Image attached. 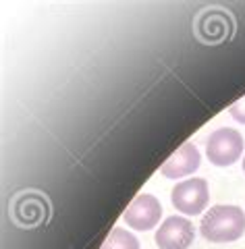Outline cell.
<instances>
[{
  "mask_svg": "<svg viewBox=\"0 0 245 249\" xmlns=\"http://www.w3.org/2000/svg\"><path fill=\"white\" fill-rule=\"evenodd\" d=\"M170 201L177 212L185 216H197L206 210L210 201V189L204 178H189L177 183L170 191Z\"/></svg>",
  "mask_w": 245,
  "mask_h": 249,
  "instance_id": "cell-3",
  "label": "cell"
},
{
  "mask_svg": "<svg viewBox=\"0 0 245 249\" xmlns=\"http://www.w3.org/2000/svg\"><path fill=\"white\" fill-rule=\"evenodd\" d=\"M228 114H231L237 123L245 124V96H243L241 100H237V102H235L231 108H228Z\"/></svg>",
  "mask_w": 245,
  "mask_h": 249,
  "instance_id": "cell-8",
  "label": "cell"
},
{
  "mask_svg": "<svg viewBox=\"0 0 245 249\" xmlns=\"http://www.w3.org/2000/svg\"><path fill=\"white\" fill-rule=\"evenodd\" d=\"M100 249H139V241L127 229L114 227Z\"/></svg>",
  "mask_w": 245,
  "mask_h": 249,
  "instance_id": "cell-7",
  "label": "cell"
},
{
  "mask_svg": "<svg viewBox=\"0 0 245 249\" xmlns=\"http://www.w3.org/2000/svg\"><path fill=\"white\" fill-rule=\"evenodd\" d=\"M195 239L193 224L183 216H169L156 231L154 241L160 249H187Z\"/></svg>",
  "mask_w": 245,
  "mask_h": 249,
  "instance_id": "cell-4",
  "label": "cell"
},
{
  "mask_svg": "<svg viewBox=\"0 0 245 249\" xmlns=\"http://www.w3.org/2000/svg\"><path fill=\"white\" fill-rule=\"evenodd\" d=\"M206 154L214 166H231L243 154V135L231 127L216 129L206 143Z\"/></svg>",
  "mask_w": 245,
  "mask_h": 249,
  "instance_id": "cell-2",
  "label": "cell"
},
{
  "mask_svg": "<svg viewBox=\"0 0 245 249\" xmlns=\"http://www.w3.org/2000/svg\"><path fill=\"white\" fill-rule=\"evenodd\" d=\"M200 232L210 243H233L245 232V214L237 206H214L202 218Z\"/></svg>",
  "mask_w": 245,
  "mask_h": 249,
  "instance_id": "cell-1",
  "label": "cell"
},
{
  "mask_svg": "<svg viewBox=\"0 0 245 249\" xmlns=\"http://www.w3.org/2000/svg\"><path fill=\"white\" fill-rule=\"evenodd\" d=\"M162 218V204L150 193H139L125 212V222L135 231L154 229Z\"/></svg>",
  "mask_w": 245,
  "mask_h": 249,
  "instance_id": "cell-5",
  "label": "cell"
},
{
  "mask_svg": "<svg viewBox=\"0 0 245 249\" xmlns=\"http://www.w3.org/2000/svg\"><path fill=\"white\" fill-rule=\"evenodd\" d=\"M243 173H245V156H243Z\"/></svg>",
  "mask_w": 245,
  "mask_h": 249,
  "instance_id": "cell-9",
  "label": "cell"
},
{
  "mask_svg": "<svg viewBox=\"0 0 245 249\" xmlns=\"http://www.w3.org/2000/svg\"><path fill=\"white\" fill-rule=\"evenodd\" d=\"M200 162H202V156L197 152V147L191 142H187L164 162L160 173L167 178H181V177L195 173L200 168Z\"/></svg>",
  "mask_w": 245,
  "mask_h": 249,
  "instance_id": "cell-6",
  "label": "cell"
}]
</instances>
